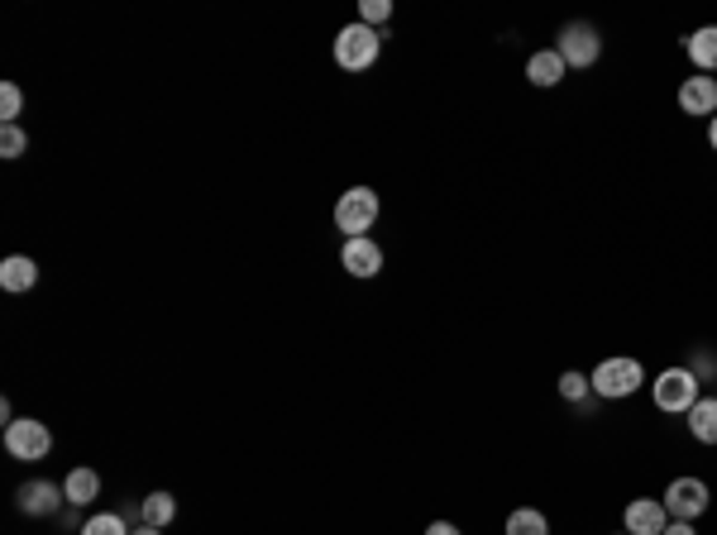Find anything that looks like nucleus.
Instances as JSON below:
<instances>
[{"label": "nucleus", "instance_id": "nucleus-9", "mask_svg": "<svg viewBox=\"0 0 717 535\" xmlns=\"http://www.w3.org/2000/svg\"><path fill=\"white\" fill-rule=\"evenodd\" d=\"M679 111L684 115H717V77L699 72V77H684L679 82Z\"/></svg>", "mask_w": 717, "mask_h": 535}, {"label": "nucleus", "instance_id": "nucleus-15", "mask_svg": "<svg viewBox=\"0 0 717 535\" xmlns=\"http://www.w3.org/2000/svg\"><path fill=\"white\" fill-rule=\"evenodd\" d=\"M689 431L699 445H717V397H699L689 407Z\"/></svg>", "mask_w": 717, "mask_h": 535}, {"label": "nucleus", "instance_id": "nucleus-23", "mask_svg": "<svg viewBox=\"0 0 717 535\" xmlns=\"http://www.w3.org/2000/svg\"><path fill=\"white\" fill-rule=\"evenodd\" d=\"M24 149H29V134H24L20 125H5V129H0V158H20Z\"/></svg>", "mask_w": 717, "mask_h": 535}, {"label": "nucleus", "instance_id": "nucleus-19", "mask_svg": "<svg viewBox=\"0 0 717 535\" xmlns=\"http://www.w3.org/2000/svg\"><path fill=\"white\" fill-rule=\"evenodd\" d=\"M589 393H593L589 373H574V369H565V373H559V397H565V401H583Z\"/></svg>", "mask_w": 717, "mask_h": 535}, {"label": "nucleus", "instance_id": "nucleus-25", "mask_svg": "<svg viewBox=\"0 0 717 535\" xmlns=\"http://www.w3.org/2000/svg\"><path fill=\"white\" fill-rule=\"evenodd\" d=\"M665 535H699V531H693V521H669Z\"/></svg>", "mask_w": 717, "mask_h": 535}, {"label": "nucleus", "instance_id": "nucleus-27", "mask_svg": "<svg viewBox=\"0 0 717 535\" xmlns=\"http://www.w3.org/2000/svg\"><path fill=\"white\" fill-rule=\"evenodd\" d=\"M129 535H163L159 526H139V531H129Z\"/></svg>", "mask_w": 717, "mask_h": 535}, {"label": "nucleus", "instance_id": "nucleus-4", "mask_svg": "<svg viewBox=\"0 0 717 535\" xmlns=\"http://www.w3.org/2000/svg\"><path fill=\"white\" fill-rule=\"evenodd\" d=\"M5 449H10V459L39 464V459H48V449H53V431L34 416H15L5 425Z\"/></svg>", "mask_w": 717, "mask_h": 535}, {"label": "nucleus", "instance_id": "nucleus-17", "mask_svg": "<svg viewBox=\"0 0 717 535\" xmlns=\"http://www.w3.org/2000/svg\"><path fill=\"white\" fill-rule=\"evenodd\" d=\"M177 517V502H173V493H149L143 497V526H167V521Z\"/></svg>", "mask_w": 717, "mask_h": 535}, {"label": "nucleus", "instance_id": "nucleus-24", "mask_svg": "<svg viewBox=\"0 0 717 535\" xmlns=\"http://www.w3.org/2000/svg\"><path fill=\"white\" fill-rule=\"evenodd\" d=\"M426 535H464V531L454 526V521H430V526H426Z\"/></svg>", "mask_w": 717, "mask_h": 535}, {"label": "nucleus", "instance_id": "nucleus-5", "mask_svg": "<svg viewBox=\"0 0 717 535\" xmlns=\"http://www.w3.org/2000/svg\"><path fill=\"white\" fill-rule=\"evenodd\" d=\"M555 53L565 58V67H593L598 58H603V34H598L589 20H569L565 29H559Z\"/></svg>", "mask_w": 717, "mask_h": 535}, {"label": "nucleus", "instance_id": "nucleus-6", "mask_svg": "<svg viewBox=\"0 0 717 535\" xmlns=\"http://www.w3.org/2000/svg\"><path fill=\"white\" fill-rule=\"evenodd\" d=\"M651 393H655V407H661V411H669V416L684 411V416H689V407L699 401V373H693V369H665L661 378L651 383Z\"/></svg>", "mask_w": 717, "mask_h": 535}, {"label": "nucleus", "instance_id": "nucleus-21", "mask_svg": "<svg viewBox=\"0 0 717 535\" xmlns=\"http://www.w3.org/2000/svg\"><path fill=\"white\" fill-rule=\"evenodd\" d=\"M81 535H129V526H125V517L105 512V517H91L87 526H81Z\"/></svg>", "mask_w": 717, "mask_h": 535}, {"label": "nucleus", "instance_id": "nucleus-11", "mask_svg": "<svg viewBox=\"0 0 717 535\" xmlns=\"http://www.w3.org/2000/svg\"><path fill=\"white\" fill-rule=\"evenodd\" d=\"M63 483H48V478H34L20 488V512L24 517H53L58 507H63Z\"/></svg>", "mask_w": 717, "mask_h": 535}, {"label": "nucleus", "instance_id": "nucleus-22", "mask_svg": "<svg viewBox=\"0 0 717 535\" xmlns=\"http://www.w3.org/2000/svg\"><path fill=\"white\" fill-rule=\"evenodd\" d=\"M20 111H24V91L15 87V82H5V87H0V120H5V125H15Z\"/></svg>", "mask_w": 717, "mask_h": 535}, {"label": "nucleus", "instance_id": "nucleus-10", "mask_svg": "<svg viewBox=\"0 0 717 535\" xmlns=\"http://www.w3.org/2000/svg\"><path fill=\"white\" fill-rule=\"evenodd\" d=\"M340 263H344V273H350V277H378V273H382V249H378L368 235L344 239Z\"/></svg>", "mask_w": 717, "mask_h": 535}, {"label": "nucleus", "instance_id": "nucleus-7", "mask_svg": "<svg viewBox=\"0 0 717 535\" xmlns=\"http://www.w3.org/2000/svg\"><path fill=\"white\" fill-rule=\"evenodd\" d=\"M661 502H665L669 521H699L703 512H708V483H703V478H689V473H684V478L669 483Z\"/></svg>", "mask_w": 717, "mask_h": 535}, {"label": "nucleus", "instance_id": "nucleus-16", "mask_svg": "<svg viewBox=\"0 0 717 535\" xmlns=\"http://www.w3.org/2000/svg\"><path fill=\"white\" fill-rule=\"evenodd\" d=\"M96 493H101V473H96V469H72L67 478H63V497H67L72 507L96 502Z\"/></svg>", "mask_w": 717, "mask_h": 535}, {"label": "nucleus", "instance_id": "nucleus-3", "mask_svg": "<svg viewBox=\"0 0 717 535\" xmlns=\"http://www.w3.org/2000/svg\"><path fill=\"white\" fill-rule=\"evenodd\" d=\"M589 383H593L598 397L621 401V397H631V393H637V387L645 383V369H641V359L617 354V359H603V363H598V369L589 373Z\"/></svg>", "mask_w": 717, "mask_h": 535}, {"label": "nucleus", "instance_id": "nucleus-8", "mask_svg": "<svg viewBox=\"0 0 717 535\" xmlns=\"http://www.w3.org/2000/svg\"><path fill=\"white\" fill-rule=\"evenodd\" d=\"M621 521H627V535H665L669 512L661 497H637V502H627Z\"/></svg>", "mask_w": 717, "mask_h": 535}, {"label": "nucleus", "instance_id": "nucleus-26", "mask_svg": "<svg viewBox=\"0 0 717 535\" xmlns=\"http://www.w3.org/2000/svg\"><path fill=\"white\" fill-rule=\"evenodd\" d=\"M708 144H713V153H717V115L708 120Z\"/></svg>", "mask_w": 717, "mask_h": 535}, {"label": "nucleus", "instance_id": "nucleus-2", "mask_svg": "<svg viewBox=\"0 0 717 535\" xmlns=\"http://www.w3.org/2000/svg\"><path fill=\"white\" fill-rule=\"evenodd\" d=\"M378 211H382V201H378L374 187H350L340 201H335V229H340L344 239H358L378 225Z\"/></svg>", "mask_w": 717, "mask_h": 535}, {"label": "nucleus", "instance_id": "nucleus-12", "mask_svg": "<svg viewBox=\"0 0 717 535\" xmlns=\"http://www.w3.org/2000/svg\"><path fill=\"white\" fill-rule=\"evenodd\" d=\"M565 58L555 53V48H541V53L526 58V77H531V87H559L565 82Z\"/></svg>", "mask_w": 717, "mask_h": 535}, {"label": "nucleus", "instance_id": "nucleus-20", "mask_svg": "<svg viewBox=\"0 0 717 535\" xmlns=\"http://www.w3.org/2000/svg\"><path fill=\"white\" fill-rule=\"evenodd\" d=\"M392 20V5L388 0H358V24H368V29H378V24Z\"/></svg>", "mask_w": 717, "mask_h": 535}, {"label": "nucleus", "instance_id": "nucleus-1", "mask_svg": "<svg viewBox=\"0 0 717 535\" xmlns=\"http://www.w3.org/2000/svg\"><path fill=\"white\" fill-rule=\"evenodd\" d=\"M378 53H382V34L378 29H368V24H344L340 34H335V67H344V72H368L378 63Z\"/></svg>", "mask_w": 717, "mask_h": 535}, {"label": "nucleus", "instance_id": "nucleus-18", "mask_svg": "<svg viewBox=\"0 0 717 535\" xmlns=\"http://www.w3.org/2000/svg\"><path fill=\"white\" fill-rule=\"evenodd\" d=\"M507 535H550V521H545V512H536V507H517V512L507 517Z\"/></svg>", "mask_w": 717, "mask_h": 535}, {"label": "nucleus", "instance_id": "nucleus-14", "mask_svg": "<svg viewBox=\"0 0 717 535\" xmlns=\"http://www.w3.org/2000/svg\"><path fill=\"white\" fill-rule=\"evenodd\" d=\"M689 63L699 72H717V24H703V29L689 34Z\"/></svg>", "mask_w": 717, "mask_h": 535}, {"label": "nucleus", "instance_id": "nucleus-13", "mask_svg": "<svg viewBox=\"0 0 717 535\" xmlns=\"http://www.w3.org/2000/svg\"><path fill=\"white\" fill-rule=\"evenodd\" d=\"M39 283V263L29 259V253H10L5 263H0V287L5 291H29Z\"/></svg>", "mask_w": 717, "mask_h": 535}]
</instances>
